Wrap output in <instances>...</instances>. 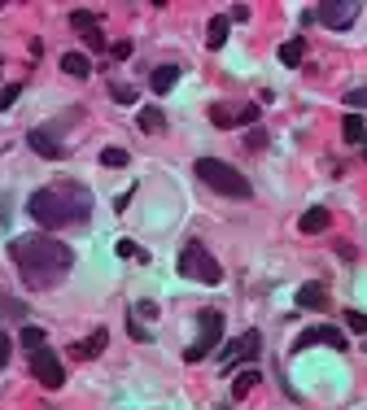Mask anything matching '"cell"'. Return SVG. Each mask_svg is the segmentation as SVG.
Instances as JSON below:
<instances>
[{
	"label": "cell",
	"instance_id": "cell-1",
	"mask_svg": "<svg viewBox=\"0 0 367 410\" xmlns=\"http://www.w3.org/2000/svg\"><path fill=\"white\" fill-rule=\"evenodd\" d=\"M9 258H14L22 284H27L31 293L57 288L70 275V267H75V253H70V245H62L57 236H14L9 240Z\"/></svg>",
	"mask_w": 367,
	"mask_h": 410
},
{
	"label": "cell",
	"instance_id": "cell-2",
	"mask_svg": "<svg viewBox=\"0 0 367 410\" xmlns=\"http://www.w3.org/2000/svg\"><path fill=\"white\" fill-rule=\"evenodd\" d=\"M27 214H31L40 227H49V232H57V227H75V223H88V214H92V192H88L84 184H49V188L31 192Z\"/></svg>",
	"mask_w": 367,
	"mask_h": 410
},
{
	"label": "cell",
	"instance_id": "cell-3",
	"mask_svg": "<svg viewBox=\"0 0 367 410\" xmlns=\"http://www.w3.org/2000/svg\"><path fill=\"white\" fill-rule=\"evenodd\" d=\"M197 179L201 184H210L215 192H223V197H236V201H245V197H254V184L245 179L236 166H228V162H219V158H197Z\"/></svg>",
	"mask_w": 367,
	"mask_h": 410
},
{
	"label": "cell",
	"instance_id": "cell-4",
	"mask_svg": "<svg viewBox=\"0 0 367 410\" xmlns=\"http://www.w3.org/2000/svg\"><path fill=\"white\" fill-rule=\"evenodd\" d=\"M180 275L184 280H197V284H223V267L215 262V253H210L201 240H188V245L180 249Z\"/></svg>",
	"mask_w": 367,
	"mask_h": 410
},
{
	"label": "cell",
	"instance_id": "cell-5",
	"mask_svg": "<svg viewBox=\"0 0 367 410\" xmlns=\"http://www.w3.org/2000/svg\"><path fill=\"white\" fill-rule=\"evenodd\" d=\"M219 345H223V315L219 310H206V315H201V341L184 349V363H201V358H210Z\"/></svg>",
	"mask_w": 367,
	"mask_h": 410
},
{
	"label": "cell",
	"instance_id": "cell-6",
	"mask_svg": "<svg viewBox=\"0 0 367 410\" xmlns=\"http://www.w3.org/2000/svg\"><path fill=\"white\" fill-rule=\"evenodd\" d=\"M27 358H31V376L40 380L44 389H62V384H66V367H62V358H57L49 345L35 349V354H27Z\"/></svg>",
	"mask_w": 367,
	"mask_h": 410
},
{
	"label": "cell",
	"instance_id": "cell-7",
	"mask_svg": "<svg viewBox=\"0 0 367 410\" xmlns=\"http://www.w3.org/2000/svg\"><path fill=\"white\" fill-rule=\"evenodd\" d=\"M359 14H363L359 0H324V5L315 9V22H324V27H333V31H350Z\"/></svg>",
	"mask_w": 367,
	"mask_h": 410
},
{
	"label": "cell",
	"instance_id": "cell-8",
	"mask_svg": "<svg viewBox=\"0 0 367 410\" xmlns=\"http://www.w3.org/2000/svg\"><path fill=\"white\" fill-rule=\"evenodd\" d=\"M258 354H263V336H258L254 328L250 332H245V336H236V341H228V345H223V371H232L236 363H254V358Z\"/></svg>",
	"mask_w": 367,
	"mask_h": 410
},
{
	"label": "cell",
	"instance_id": "cell-9",
	"mask_svg": "<svg viewBox=\"0 0 367 410\" xmlns=\"http://www.w3.org/2000/svg\"><path fill=\"white\" fill-rule=\"evenodd\" d=\"M311 345H328V349H346L350 341H346V332L341 328H333V323H319V328H306L298 341H293V354H302V349H311Z\"/></svg>",
	"mask_w": 367,
	"mask_h": 410
},
{
	"label": "cell",
	"instance_id": "cell-10",
	"mask_svg": "<svg viewBox=\"0 0 367 410\" xmlns=\"http://www.w3.org/2000/svg\"><path fill=\"white\" fill-rule=\"evenodd\" d=\"M27 144H31V153H40V158H49V162H62V158H66V144L57 140L49 127L27 131Z\"/></svg>",
	"mask_w": 367,
	"mask_h": 410
},
{
	"label": "cell",
	"instance_id": "cell-11",
	"mask_svg": "<svg viewBox=\"0 0 367 410\" xmlns=\"http://www.w3.org/2000/svg\"><path fill=\"white\" fill-rule=\"evenodd\" d=\"M105 345H110V332H105V328H97L92 336H84L79 345H70V358H84V363H88V358L105 354Z\"/></svg>",
	"mask_w": 367,
	"mask_h": 410
},
{
	"label": "cell",
	"instance_id": "cell-12",
	"mask_svg": "<svg viewBox=\"0 0 367 410\" xmlns=\"http://www.w3.org/2000/svg\"><path fill=\"white\" fill-rule=\"evenodd\" d=\"M298 227H302V236H319V232H328V227H333V214H328L324 205H311V210L298 219Z\"/></svg>",
	"mask_w": 367,
	"mask_h": 410
},
{
	"label": "cell",
	"instance_id": "cell-13",
	"mask_svg": "<svg viewBox=\"0 0 367 410\" xmlns=\"http://www.w3.org/2000/svg\"><path fill=\"white\" fill-rule=\"evenodd\" d=\"M298 306L302 310H324L328 306V288L324 284H302L298 288Z\"/></svg>",
	"mask_w": 367,
	"mask_h": 410
},
{
	"label": "cell",
	"instance_id": "cell-14",
	"mask_svg": "<svg viewBox=\"0 0 367 410\" xmlns=\"http://www.w3.org/2000/svg\"><path fill=\"white\" fill-rule=\"evenodd\" d=\"M258 380H263V371H254V367H245L241 376L232 380V402H245L254 389H258Z\"/></svg>",
	"mask_w": 367,
	"mask_h": 410
},
{
	"label": "cell",
	"instance_id": "cell-15",
	"mask_svg": "<svg viewBox=\"0 0 367 410\" xmlns=\"http://www.w3.org/2000/svg\"><path fill=\"white\" fill-rule=\"evenodd\" d=\"M175 83H180V66H158V70L149 75V88L158 92V96H167Z\"/></svg>",
	"mask_w": 367,
	"mask_h": 410
},
{
	"label": "cell",
	"instance_id": "cell-16",
	"mask_svg": "<svg viewBox=\"0 0 367 410\" xmlns=\"http://www.w3.org/2000/svg\"><path fill=\"white\" fill-rule=\"evenodd\" d=\"M136 127L149 131V136H158V131H167V114H162L158 105H145V110L136 114Z\"/></svg>",
	"mask_w": 367,
	"mask_h": 410
},
{
	"label": "cell",
	"instance_id": "cell-17",
	"mask_svg": "<svg viewBox=\"0 0 367 410\" xmlns=\"http://www.w3.org/2000/svg\"><path fill=\"white\" fill-rule=\"evenodd\" d=\"M62 70H66L70 79H88L92 75V62H88L84 53H62Z\"/></svg>",
	"mask_w": 367,
	"mask_h": 410
},
{
	"label": "cell",
	"instance_id": "cell-18",
	"mask_svg": "<svg viewBox=\"0 0 367 410\" xmlns=\"http://www.w3.org/2000/svg\"><path fill=\"white\" fill-rule=\"evenodd\" d=\"M302 57H306V40H302V35H293V40L280 44V62L284 66H302Z\"/></svg>",
	"mask_w": 367,
	"mask_h": 410
},
{
	"label": "cell",
	"instance_id": "cell-19",
	"mask_svg": "<svg viewBox=\"0 0 367 410\" xmlns=\"http://www.w3.org/2000/svg\"><path fill=\"white\" fill-rule=\"evenodd\" d=\"M228 31H232V18H210L206 44H210V48H223V44H228Z\"/></svg>",
	"mask_w": 367,
	"mask_h": 410
},
{
	"label": "cell",
	"instance_id": "cell-20",
	"mask_svg": "<svg viewBox=\"0 0 367 410\" xmlns=\"http://www.w3.org/2000/svg\"><path fill=\"white\" fill-rule=\"evenodd\" d=\"M22 349H27V354H35V349H44V341H49V336H44V328H35V323H22Z\"/></svg>",
	"mask_w": 367,
	"mask_h": 410
},
{
	"label": "cell",
	"instance_id": "cell-21",
	"mask_svg": "<svg viewBox=\"0 0 367 410\" xmlns=\"http://www.w3.org/2000/svg\"><path fill=\"white\" fill-rule=\"evenodd\" d=\"M70 27H75L79 35H88V31H97L101 22H97V14H92V9H70Z\"/></svg>",
	"mask_w": 367,
	"mask_h": 410
},
{
	"label": "cell",
	"instance_id": "cell-22",
	"mask_svg": "<svg viewBox=\"0 0 367 410\" xmlns=\"http://www.w3.org/2000/svg\"><path fill=\"white\" fill-rule=\"evenodd\" d=\"M341 136H346L350 144L367 140V127H363V118H359V114H346V123H341Z\"/></svg>",
	"mask_w": 367,
	"mask_h": 410
},
{
	"label": "cell",
	"instance_id": "cell-23",
	"mask_svg": "<svg viewBox=\"0 0 367 410\" xmlns=\"http://www.w3.org/2000/svg\"><path fill=\"white\" fill-rule=\"evenodd\" d=\"M236 110H241V105H236ZM236 110L232 105H210V123L215 127H236Z\"/></svg>",
	"mask_w": 367,
	"mask_h": 410
},
{
	"label": "cell",
	"instance_id": "cell-24",
	"mask_svg": "<svg viewBox=\"0 0 367 410\" xmlns=\"http://www.w3.org/2000/svg\"><path fill=\"white\" fill-rule=\"evenodd\" d=\"M101 166L123 171V166H132V158H127V149H101Z\"/></svg>",
	"mask_w": 367,
	"mask_h": 410
},
{
	"label": "cell",
	"instance_id": "cell-25",
	"mask_svg": "<svg viewBox=\"0 0 367 410\" xmlns=\"http://www.w3.org/2000/svg\"><path fill=\"white\" fill-rule=\"evenodd\" d=\"M258 114H263V105H258V101L241 105V110H236V127H254V123H258Z\"/></svg>",
	"mask_w": 367,
	"mask_h": 410
},
{
	"label": "cell",
	"instance_id": "cell-26",
	"mask_svg": "<svg viewBox=\"0 0 367 410\" xmlns=\"http://www.w3.org/2000/svg\"><path fill=\"white\" fill-rule=\"evenodd\" d=\"M127 336H132V341H140V345H149V341H153V332H149L136 315H127Z\"/></svg>",
	"mask_w": 367,
	"mask_h": 410
},
{
	"label": "cell",
	"instance_id": "cell-27",
	"mask_svg": "<svg viewBox=\"0 0 367 410\" xmlns=\"http://www.w3.org/2000/svg\"><path fill=\"white\" fill-rule=\"evenodd\" d=\"M0 315H5V319H22V315H27V306H18L9 293H0Z\"/></svg>",
	"mask_w": 367,
	"mask_h": 410
},
{
	"label": "cell",
	"instance_id": "cell-28",
	"mask_svg": "<svg viewBox=\"0 0 367 410\" xmlns=\"http://www.w3.org/2000/svg\"><path fill=\"white\" fill-rule=\"evenodd\" d=\"M346 328L359 332V336H367V315H363V310H346Z\"/></svg>",
	"mask_w": 367,
	"mask_h": 410
},
{
	"label": "cell",
	"instance_id": "cell-29",
	"mask_svg": "<svg viewBox=\"0 0 367 410\" xmlns=\"http://www.w3.org/2000/svg\"><path fill=\"white\" fill-rule=\"evenodd\" d=\"M245 149H254V153L267 149V131L263 127H250V131H245Z\"/></svg>",
	"mask_w": 367,
	"mask_h": 410
},
{
	"label": "cell",
	"instance_id": "cell-30",
	"mask_svg": "<svg viewBox=\"0 0 367 410\" xmlns=\"http://www.w3.org/2000/svg\"><path fill=\"white\" fill-rule=\"evenodd\" d=\"M18 96H22V83H9V88L0 92V110H14V105H18Z\"/></svg>",
	"mask_w": 367,
	"mask_h": 410
},
{
	"label": "cell",
	"instance_id": "cell-31",
	"mask_svg": "<svg viewBox=\"0 0 367 410\" xmlns=\"http://www.w3.org/2000/svg\"><path fill=\"white\" fill-rule=\"evenodd\" d=\"M114 253H118V258H140V262H145V249H136L132 240H118V245H114Z\"/></svg>",
	"mask_w": 367,
	"mask_h": 410
},
{
	"label": "cell",
	"instance_id": "cell-32",
	"mask_svg": "<svg viewBox=\"0 0 367 410\" xmlns=\"http://www.w3.org/2000/svg\"><path fill=\"white\" fill-rule=\"evenodd\" d=\"M132 315H136V319H153V315H158V306H153V301H136Z\"/></svg>",
	"mask_w": 367,
	"mask_h": 410
},
{
	"label": "cell",
	"instance_id": "cell-33",
	"mask_svg": "<svg viewBox=\"0 0 367 410\" xmlns=\"http://www.w3.org/2000/svg\"><path fill=\"white\" fill-rule=\"evenodd\" d=\"M84 40H88V48H92V53H101V48H105V31L97 27V31H88Z\"/></svg>",
	"mask_w": 367,
	"mask_h": 410
},
{
	"label": "cell",
	"instance_id": "cell-34",
	"mask_svg": "<svg viewBox=\"0 0 367 410\" xmlns=\"http://www.w3.org/2000/svg\"><path fill=\"white\" fill-rule=\"evenodd\" d=\"M110 53L118 57V62H127V57H132V40H118V44H110Z\"/></svg>",
	"mask_w": 367,
	"mask_h": 410
},
{
	"label": "cell",
	"instance_id": "cell-35",
	"mask_svg": "<svg viewBox=\"0 0 367 410\" xmlns=\"http://www.w3.org/2000/svg\"><path fill=\"white\" fill-rule=\"evenodd\" d=\"M346 101H350V110H363V105H367V88H354Z\"/></svg>",
	"mask_w": 367,
	"mask_h": 410
},
{
	"label": "cell",
	"instance_id": "cell-36",
	"mask_svg": "<svg viewBox=\"0 0 367 410\" xmlns=\"http://www.w3.org/2000/svg\"><path fill=\"white\" fill-rule=\"evenodd\" d=\"M114 101L118 105H136V92L132 88H114Z\"/></svg>",
	"mask_w": 367,
	"mask_h": 410
},
{
	"label": "cell",
	"instance_id": "cell-37",
	"mask_svg": "<svg viewBox=\"0 0 367 410\" xmlns=\"http://www.w3.org/2000/svg\"><path fill=\"white\" fill-rule=\"evenodd\" d=\"M9 354H14V345H9V336L0 332V367H9Z\"/></svg>",
	"mask_w": 367,
	"mask_h": 410
},
{
	"label": "cell",
	"instance_id": "cell-38",
	"mask_svg": "<svg viewBox=\"0 0 367 410\" xmlns=\"http://www.w3.org/2000/svg\"><path fill=\"white\" fill-rule=\"evenodd\" d=\"M232 22H250V5H236L232 9Z\"/></svg>",
	"mask_w": 367,
	"mask_h": 410
}]
</instances>
